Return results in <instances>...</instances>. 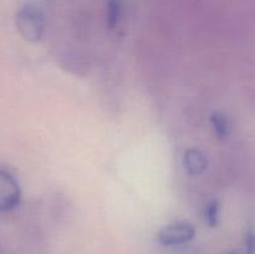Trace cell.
I'll list each match as a JSON object with an SVG mask.
<instances>
[{
	"label": "cell",
	"instance_id": "6da1fadb",
	"mask_svg": "<svg viewBox=\"0 0 255 254\" xmlns=\"http://www.w3.org/2000/svg\"><path fill=\"white\" fill-rule=\"evenodd\" d=\"M16 27L26 41H39L45 31V16L40 6L34 2L22 5L16 15Z\"/></svg>",
	"mask_w": 255,
	"mask_h": 254
},
{
	"label": "cell",
	"instance_id": "7a4b0ae2",
	"mask_svg": "<svg viewBox=\"0 0 255 254\" xmlns=\"http://www.w3.org/2000/svg\"><path fill=\"white\" fill-rule=\"evenodd\" d=\"M196 227L189 222H173L162 227L157 233V241L166 247L182 246L196 237Z\"/></svg>",
	"mask_w": 255,
	"mask_h": 254
},
{
	"label": "cell",
	"instance_id": "3957f363",
	"mask_svg": "<svg viewBox=\"0 0 255 254\" xmlns=\"http://www.w3.org/2000/svg\"><path fill=\"white\" fill-rule=\"evenodd\" d=\"M21 188L10 172L0 168V212H7L19 206Z\"/></svg>",
	"mask_w": 255,
	"mask_h": 254
},
{
	"label": "cell",
	"instance_id": "277c9868",
	"mask_svg": "<svg viewBox=\"0 0 255 254\" xmlns=\"http://www.w3.org/2000/svg\"><path fill=\"white\" fill-rule=\"evenodd\" d=\"M183 166L191 176H201L208 167V158L199 148H188L184 152Z\"/></svg>",
	"mask_w": 255,
	"mask_h": 254
},
{
	"label": "cell",
	"instance_id": "5b68a950",
	"mask_svg": "<svg viewBox=\"0 0 255 254\" xmlns=\"http://www.w3.org/2000/svg\"><path fill=\"white\" fill-rule=\"evenodd\" d=\"M211 126L218 138L224 139L231 133V122L223 112H213L211 115Z\"/></svg>",
	"mask_w": 255,
	"mask_h": 254
},
{
	"label": "cell",
	"instance_id": "8992f818",
	"mask_svg": "<svg viewBox=\"0 0 255 254\" xmlns=\"http://www.w3.org/2000/svg\"><path fill=\"white\" fill-rule=\"evenodd\" d=\"M124 16V5L121 0H110L107 5V25L109 29L115 30Z\"/></svg>",
	"mask_w": 255,
	"mask_h": 254
},
{
	"label": "cell",
	"instance_id": "52a82bcc",
	"mask_svg": "<svg viewBox=\"0 0 255 254\" xmlns=\"http://www.w3.org/2000/svg\"><path fill=\"white\" fill-rule=\"evenodd\" d=\"M204 222L208 224L211 228H216L219 224V219H221V204L217 199H212L208 203L204 206L203 211Z\"/></svg>",
	"mask_w": 255,
	"mask_h": 254
},
{
	"label": "cell",
	"instance_id": "ba28073f",
	"mask_svg": "<svg viewBox=\"0 0 255 254\" xmlns=\"http://www.w3.org/2000/svg\"><path fill=\"white\" fill-rule=\"evenodd\" d=\"M244 244H246L247 254H254V234L253 231H248L244 236Z\"/></svg>",
	"mask_w": 255,
	"mask_h": 254
},
{
	"label": "cell",
	"instance_id": "9c48e42d",
	"mask_svg": "<svg viewBox=\"0 0 255 254\" xmlns=\"http://www.w3.org/2000/svg\"><path fill=\"white\" fill-rule=\"evenodd\" d=\"M228 254H236V253H228Z\"/></svg>",
	"mask_w": 255,
	"mask_h": 254
}]
</instances>
